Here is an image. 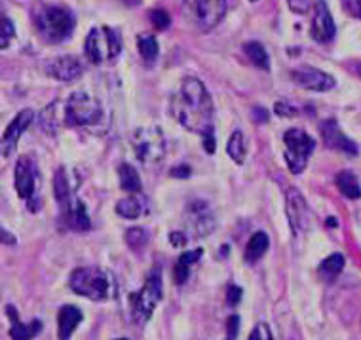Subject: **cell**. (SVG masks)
I'll use <instances>...</instances> for the list:
<instances>
[{
  "label": "cell",
  "instance_id": "47",
  "mask_svg": "<svg viewBox=\"0 0 361 340\" xmlns=\"http://www.w3.org/2000/svg\"><path fill=\"white\" fill-rule=\"evenodd\" d=\"M357 73H360V75H361V63H360V65H357Z\"/></svg>",
  "mask_w": 361,
  "mask_h": 340
},
{
  "label": "cell",
  "instance_id": "14",
  "mask_svg": "<svg viewBox=\"0 0 361 340\" xmlns=\"http://www.w3.org/2000/svg\"><path fill=\"white\" fill-rule=\"evenodd\" d=\"M293 80L312 92H329L335 87V78L314 67H299L291 73Z\"/></svg>",
  "mask_w": 361,
  "mask_h": 340
},
{
  "label": "cell",
  "instance_id": "48",
  "mask_svg": "<svg viewBox=\"0 0 361 340\" xmlns=\"http://www.w3.org/2000/svg\"><path fill=\"white\" fill-rule=\"evenodd\" d=\"M116 340H126V339H116Z\"/></svg>",
  "mask_w": 361,
  "mask_h": 340
},
{
  "label": "cell",
  "instance_id": "49",
  "mask_svg": "<svg viewBox=\"0 0 361 340\" xmlns=\"http://www.w3.org/2000/svg\"><path fill=\"white\" fill-rule=\"evenodd\" d=\"M251 2H257V0H251Z\"/></svg>",
  "mask_w": 361,
  "mask_h": 340
},
{
  "label": "cell",
  "instance_id": "34",
  "mask_svg": "<svg viewBox=\"0 0 361 340\" xmlns=\"http://www.w3.org/2000/svg\"><path fill=\"white\" fill-rule=\"evenodd\" d=\"M13 38V25L12 21L6 18V16H2V32H0V46H2V50H6L8 46H10V40Z\"/></svg>",
  "mask_w": 361,
  "mask_h": 340
},
{
  "label": "cell",
  "instance_id": "12",
  "mask_svg": "<svg viewBox=\"0 0 361 340\" xmlns=\"http://www.w3.org/2000/svg\"><path fill=\"white\" fill-rule=\"evenodd\" d=\"M287 217H289L293 232H305L310 224V210H308L305 196L297 188L287 190Z\"/></svg>",
  "mask_w": 361,
  "mask_h": 340
},
{
  "label": "cell",
  "instance_id": "11",
  "mask_svg": "<svg viewBox=\"0 0 361 340\" xmlns=\"http://www.w3.org/2000/svg\"><path fill=\"white\" fill-rule=\"evenodd\" d=\"M44 68H46V75L51 76V78H56V80L59 82H73L84 73L82 61L75 56L54 57V59H50V61L46 63V67Z\"/></svg>",
  "mask_w": 361,
  "mask_h": 340
},
{
  "label": "cell",
  "instance_id": "31",
  "mask_svg": "<svg viewBox=\"0 0 361 340\" xmlns=\"http://www.w3.org/2000/svg\"><path fill=\"white\" fill-rule=\"evenodd\" d=\"M57 105L59 103H51V105H48L46 109H44V112L40 114V128H42L46 133H50V135H54V133H57V130H59V124H57Z\"/></svg>",
  "mask_w": 361,
  "mask_h": 340
},
{
  "label": "cell",
  "instance_id": "15",
  "mask_svg": "<svg viewBox=\"0 0 361 340\" xmlns=\"http://www.w3.org/2000/svg\"><path fill=\"white\" fill-rule=\"evenodd\" d=\"M312 38L318 42H329L335 38L336 27L333 21V16L329 12V6L325 4V0H318L314 6V18H312Z\"/></svg>",
  "mask_w": 361,
  "mask_h": 340
},
{
  "label": "cell",
  "instance_id": "37",
  "mask_svg": "<svg viewBox=\"0 0 361 340\" xmlns=\"http://www.w3.org/2000/svg\"><path fill=\"white\" fill-rule=\"evenodd\" d=\"M343 6L350 16L361 19V0H343Z\"/></svg>",
  "mask_w": 361,
  "mask_h": 340
},
{
  "label": "cell",
  "instance_id": "17",
  "mask_svg": "<svg viewBox=\"0 0 361 340\" xmlns=\"http://www.w3.org/2000/svg\"><path fill=\"white\" fill-rule=\"evenodd\" d=\"M213 226H215V221H213L212 213L206 210V205L194 204L188 210V229H190L194 238L207 236L213 230Z\"/></svg>",
  "mask_w": 361,
  "mask_h": 340
},
{
  "label": "cell",
  "instance_id": "20",
  "mask_svg": "<svg viewBox=\"0 0 361 340\" xmlns=\"http://www.w3.org/2000/svg\"><path fill=\"white\" fill-rule=\"evenodd\" d=\"M6 314L10 315V322H12V329H10L12 340H31L42 331V323L38 320H32L31 323L19 322L18 312H16L13 306H6Z\"/></svg>",
  "mask_w": 361,
  "mask_h": 340
},
{
  "label": "cell",
  "instance_id": "2",
  "mask_svg": "<svg viewBox=\"0 0 361 340\" xmlns=\"http://www.w3.org/2000/svg\"><path fill=\"white\" fill-rule=\"evenodd\" d=\"M69 285L76 295L90 298V300H109L114 297L112 276L97 266L76 268L75 272L71 274Z\"/></svg>",
  "mask_w": 361,
  "mask_h": 340
},
{
  "label": "cell",
  "instance_id": "16",
  "mask_svg": "<svg viewBox=\"0 0 361 340\" xmlns=\"http://www.w3.org/2000/svg\"><path fill=\"white\" fill-rule=\"evenodd\" d=\"M32 120H35V112L21 111L18 116L10 122V126H8L6 131H4V135H2V154L6 156V158L12 154V152H16L19 137L25 133V130L31 126Z\"/></svg>",
  "mask_w": 361,
  "mask_h": 340
},
{
  "label": "cell",
  "instance_id": "10",
  "mask_svg": "<svg viewBox=\"0 0 361 340\" xmlns=\"http://www.w3.org/2000/svg\"><path fill=\"white\" fill-rule=\"evenodd\" d=\"M40 188V174H38L37 162L31 156H21L16 166V190L19 198H23L31 211H38L40 205L37 200V190Z\"/></svg>",
  "mask_w": 361,
  "mask_h": 340
},
{
  "label": "cell",
  "instance_id": "5",
  "mask_svg": "<svg viewBox=\"0 0 361 340\" xmlns=\"http://www.w3.org/2000/svg\"><path fill=\"white\" fill-rule=\"evenodd\" d=\"M86 57L95 65L114 61L122 50V38L116 29L111 27H95L86 38Z\"/></svg>",
  "mask_w": 361,
  "mask_h": 340
},
{
  "label": "cell",
  "instance_id": "24",
  "mask_svg": "<svg viewBox=\"0 0 361 340\" xmlns=\"http://www.w3.org/2000/svg\"><path fill=\"white\" fill-rule=\"evenodd\" d=\"M336 186L338 190L343 192L344 196L350 200H360L361 198V186L360 181L352 171H341L336 175Z\"/></svg>",
  "mask_w": 361,
  "mask_h": 340
},
{
  "label": "cell",
  "instance_id": "9",
  "mask_svg": "<svg viewBox=\"0 0 361 340\" xmlns=\"http://www.w3.org/2000/svg\"><path fill=\"white\" fill-rule=\"evenodd\" d=\"M185 12L200 31L207 32L223 21L226 13V0H187Z\"/></svg>",
  "mask_w": 361,
  "mask_h": 340
},
{
  "label": "cell",
  "instance_id": "32",
  "mask_svg": "<svg viewBox=\"0 0 361 340\" xmlns=\"http://www.w3.org/2000/svg\"><path fill=\"white\" fill-rule=\"evenodd\" d=\"M139 54L143 57L145 61L154 63L156 57H158V42H156L154 37H139Z\"/></svg>",
  "mask_w": 361,
  "mask_h": 340
},
{
  "label": "cell",
  "instance_id": "38",
  "mask_svg": "<svg viewBox=\"0 0 361 340\" xmlns=\"http://www.w3.org/2000/svg\"><path fill=\"white\" fill-rule=\"evenodd\" d=\"M250 340H272L270 336V331L264 323H259L255 329H253V333L250 334Z\"/></svg>",
  "mask_w": 361,
  "mask_h": 340
},
{
  "label": "cell",
  "instance_id": "35",
  "mask_svg": "<svg viewBox=\"0 0 361 340\" xmlns=\"http://www.w3.org/2000/svg\"><path fill=\"white\" fill-rule=\"evenodd\" d=\"M287 4H289V8H291L295 13H300V16H305V13L310 12L312 0H287Z\"/></svg>",
  "mask_w": 361,
  "mask_h": 340
},
{
  "label": "cell",
  "instance_id": "42",
  "mask_svg": "<svg viewBox=\"0 0 361 340\" xmlns=\"http://www.w3.org/2000/svg\"><path fill=\"white\" fill-rule=\"evenodd\" d=\"M169 241H171V245H175V248H180V245L187 243V234L185 232H171L169 234Z\"/></svg>",
  "mask_w": 361,
  "mask_h": 340
},
{
  "label": "cell",
  "instance_id": "22",
  "mask_svg": "<svg viewBox=\"0 0 361 340\" xmlns=\"http://www.w3.org/2000/svg\"><path fill=\"white\" fill-rule=\"evenodd\" d=\"M202 255H204L202 249H192V251H187V253L180 255L179 259H177V265H175V270H173L175 284L183 285L185 281H187L188 274H190V268H192V265L198 262Z\"/></svg>",
  "mask_w": 361,
  "mask_h": 340
},
{
  "label": "cell",
  "instance_id": "29",
  "mask_svg": "<svg viewBox=\"0 0 361 340\" xmlns=\"http://www.w3.org/2000/svg\"><path fill=\"white\" fill-rule=\"evenodd\" d=\"M149 240V232L145 229H141V226H133V229H130L126 232V241H128V245H130L131 251H135V253H139L141 249L147 248Z\"/></svg>",
  "mask_w": 361,
  "mask_h": 340
},
{
  "label": "cell",
  "instance_id": "30",
  "mask_svg": "<svg viewBox=\"0 0 361 340\" xmlns=\"http://www.w3.org/2000/svg\"><path fill=\"white\" fill-rule=\"evenodd\" d=\"M245 54L250 56V59L255 63L259 68H264L268 71L270 68V59H268V54L264 50V46L261 42H247L245 44Z\"/></svg>",
  "mask_w": 361,
  "mask_h": 340
},
{
  "label": "cell",
  "instance_id": "44",
  "mask_svg": "<svg viewBox=\"0 0 361 340\" xmlns=\"http://www.w3.org/2000/svg\"><path fill=\"white\" fill-rule=\"evenodd\" d=\"M253 116H255V122L262 124V122H267L268 120V112L262 111L261 107H255V109H253Z\"/></svg>",
  "mask_w": 361,
  "mask_h": 340
},
{
  "label": "cell",
  "instance_id": "39",
  "mask_svg": "<svg viewBox=\"0 0 361 340\" xmlns=\"http://www.w3.org/2000/svg\"><path fill=\"white\" fill-rule=\"evenodd\" d=\"M276 114L278 116H295L297 114V109L291 105H287V103H283V101H280V103H276Z\"/></svg>",
  "mask_w": 361,
  "mask_h": 340
},
{
  "label": "cell",
  "instance_id": "45",
  "mask_svg": "<svg viewBox=\"0 0 361 340\" xmlns=\"http://www.w3.org/2000/svg\"><path fill=\"white\" fill-rule=\"evenodd\" d=\"M2 241H4V243H6V241H10V245H13V243H16V240H13L12 236L8 234L6 229H2Z\"/></svg>",
  "mask_w": 361,
  "mask_h": 340
},
{
  "label": "cell",
  "instance_id": "4",
  "mask_svg": "<svg viewBox=\"0 0 361 340\" xmlns=\"http://www.w3.org/2000/svg\"><path fill=\"white\" fill-rule=\"evenodd\" d=\"M103 122V107L92 93L75 92L65 103V124L73 128H94Z\"/></svg>",
  "mask_w": 361,
  "mask_h": 340
},
{
  "label": "cell",
  "instance_id": "43",
  "mask_svg": "<svg viewBox=\"0 0 361 340\" xmlns=\"http://www.w3.org/2000/svg\"><path fill=\"white\" fill-rule=\"evenodd\" d=\"M169 175H171V177H180V179H185V177L190 175V166H185V164H183V166L173 167V169L169 171Z\"/></svg>",
  "mask_w": 361,
  "mask_h": 340
},
{
  "label": "cell",
  "instance_id": "13",
  "mask_svg": "<svg viewBox=\"0 0 361 340\" xmlns=\"http://www.w3.org/2000/svg\"><path fill=\"white\" fill-rule=\"evenodd\" d=\"M319 133L324 137L325 145L333 150H341V152H346L348 156H357L360 154V149H357V145H355L352 139L344 135L338 124H336V120H324L322 124H319Z\"/></svg>",
  "mask_w": 361,
  "mask_h": 340
},
{
  "label": "cell",
  "instance_id": "7",
  "mask_svg": "<svg viewBox=\"0 0 361 340\" xmlns=\"http://www.w3.org/2000/svg\"><path fill=\"white\" fill-rule=\"evenodd\" d=\"M283 142H286V162L291 169V174H302L312 150L316 147L314 139L306 131L299 130V128H291L283 133Z\"/></svg>",
  "mask_w": 361,
  "mask_h": 340
},
{
  "label": "cell",
  "instance_id": "27",
  "mask_svg": "<svg viewBox=\"0 0 361 340\" xmlns=\"http://www.w3.org/2000/svg\"><path fill=\"white\" fill-rule=\"evenodd\" d=\"M226 152L231 156L232 160L242 166L245 162V154H247V147H245V137L240 130H236L228 139V145H226Z\"/></svg>",
  "mask_w": 361,
  "mask_h": 340
},
{
  "label": "cell",
  "instance_id": "40",
  "mask_svg": "<svg viewBox=\"0 0 361 340\" xmlns=\"http://www.w3.org/2000/svg\"><path fill=\"white\" fill-rule=\"evenodd\" d=\"M240 300H242V289L236 287V285H232L231 289H228V295H226V303H228V306H236Z\"/></svg>",
  "mask_w": 361,
  "mask_h": 340
},
{
  "label": "cell",
  "instance_id": "1",
  "mask_svg": "<svg viewBox=\"0 0 361 340\" xmlns=\"http://www.w3.org/2000/svg\"><path fill=\"white\" fill-rule=\"evenodd\" d=\"M213 101L206 86L187 76L180 82V87L171 97V114L183 128L196 133H206L213 128Z\"/></svg>",
  "mask_w": 361,
  "mask_h": 340
},
{
  "label": "cell",
  "instance_id": "41",
  "mask_svg": "<svg viewBox=\"0 0 361 340\" xmlns=\"http://www.w3.org/2000/svg\"><path fill=\"white\" fill-rule=\"evenodd\" d=\"M204 137V149L207 150V154H213L215 152V137H213V128L207 130L206 133H202Z\"/></svg>",
  "mask_w": 361,
  "mask_h": 340
},
{
  "label": "cell",
  "instance_id": "46",
  "mask_svg": "<svg viewBox=\"0 0 361 340\" xmlns=\"http://www.w3.org/2000/svg\"><path fill=\"white\" fill-rule=\"evenodd\" d=\"M122 2H124V4H128V6H137L141 0H122Z\"/></svg>",
  "mask_w": 361,
  "mask_h": 340
},
{
  "label": "cell",
  "instance_id": "25",
  "mask_svg": "<svg viewBox=\"0 0 361 340\" xmlns=\"http://www.w3.org/2000/svg\"><path fill=\"white\" fill-rule=\"evenodd\" d=\"M344 268V257L341 253H335L327 257V259L318 266V274L319 278L324 279V281H333V279L338 276V274L343 272Z\"/></svg>",
  "mask_w": 361,
  "mask_h": 340
},
{
  "label": "cell",
  "instance_id": "23",
  "mask_svg": "<svg viewBox=\"0 0 361 340\" xmlns=\"http://www.w3.org/2000/svg\"><path fill=\"white\" fill-rule=\"evenodd\" d=\"M147 200L143 196H130V198L120 200L116 204V213L124 219H139L147 211Z\"/></svg>",
  "mask_w": 361,
  "mask_h": 340
},
{
  "label": "cell",
  "instance_id": "18",
  "mask_svg": "<svg viewBox=\"0 0 361 340\" xmlns=\"http://www.w3.org/2000/svg\"><path fill=\"white\" fill-rule=\"evenodd\" d=\"M61 224L65 229L75 230V232H86L92 229V223L87 219L86 205L80 200H75V204L71 205L67 211H61Z\"/></svg>",
  "mask_w": 361,
  "mask_h": 340
},
{
  "label": "cell",
  "instance_id": "28",
  "mask_svg": "<svg viewBox=\"0 0 361 340\" xmlns=\"http://www.w3.org/2000/svg\"><path fill=\"white\" fill-rule=\"evenodd\" d=\"M118 179H120V186H122L126 192L141 190V179H139V174L135 171V167L130 166V164H122V166L118 167Z\"/></svg>",
  "mask_w": 361,
  "mask_h": 340
},
{
  "label": "cell",
  "instance_id": "3",
  "mask_svg": "<svg viewBox=\"0 0 361 340\" xmlns=\"http://www.w3.org/2000/svg\"><path fill=\"white\" fill-rule=\"evenodd\" d=\"M35 23H37L38 35L46 42L51 44L67 40L75 29V18H73L71 10L63 6H48V4L38 8Z\"/></svg>",
  "mask_w": 361,
  "mask_h": 340
},
{
  "label": "cell",
  "instance_id": "8",
  "mask_svg": "<svg viewBox=\"0 0 361 340\" xmlns=\"http://www.w3.org/2000/svg\"><path fill=\"white\" fill-rule=\"evenodd\" d=\"M131 312L137 323H145L154 312L156 304L162 298V276L160 270H152L145 281L143 289L131 295Z\"/></svg>",
  "mask_w": 361,
  "mask_h": 340
},
{
  "label": "cell",
  "instance_id": "26",
  "mask_svg": "<svg viewBox=\"0 0 361 340\" xmlns=\"http://www.w3.org/2000/svg\"><path fill=\"white\" fill-rule=\"evenodd\" d=\"M268 243H270V240H268V236L264 232H255L251 236L247 249H245V260L247 262H257L268 251Z\"/></svg>",
  "mask_w": 361,
  "mask_h": 340
},
{
  "label": "cell",
  "instance_id": "21",
  "mask_svg": "<svg viewBox=\"0 0 361 340\" xmlns=\"http://www.w3.org/2000/svg\"><path fill=\"white\" fill-rule=\"evenodd\" d=\"M54 192H56V200L61 211H67L71 205L75 204V196H73V190H71L69 177H67L65 167L57 169L56 181H54Z\"/></svg>",
  "mask_w": 361,
  "mask_h": 340
},
{
  "label": "cell",
  "instance_id": "36",
  "mask_svg": "<svg viewBox=\"0 0 361 340\" xmlns=\"http://www.w3.org/2000/svg\"><path fill=\"white\" fill-rule=\"evenodd\" d=\"M238 329H240V317L232 315L228 317V325H226V340H236L238 339Z\"/></svg>",
  "mask_w": 361,
  "mask_h": 340
},
{
  "label": "cell",
  "instance_id": "6",
  "mask_svg": "<svg viewBox=\"0 0 361 340\" xmlns=\"http://www.w3.org/2000/svg\"><path fill=\"white\" fill-rule=\"evenodd\" d=\"M131 147L137 156V160L145 166H154L162 162L166 156V139L164 131L156 126H143L133 131L131 135Z\"/></svg>",
  "mask_w": 361,
  "mask_h": 340
},
{
  "label": "cell",
  "instance_id": "19",
  "mask_svg": "<svg viewBox=\"0 0 361 340\" xmlns=\"http://www.w3.org/2000/svg\"><path fill=\"white\" fill-rule=\"evenodd\" d=\"M84 320L82 315V310H78L76 306H63L57 314V334H59V340H69L71 334L75 333V329L78 327Z\"/></svg>",
  "mask_w": 361,
  "mask_h": 340
},
{
  "label": "cell",
  "instance_id": "33",
  "mask_svg": "<svg viewBox=\"0 0 361 340\" xmlns=\"http://www.w3.org/2000/svg\"><path fill=\"white\" fill-rule=\"evenodd\" d=\"M150 21H152V25L158 31H164V29H168L169 23H171V18L168 16V12H164V10H152L149 13Z\"/></svg>",
  "mask_w": 361,
  "mask_h": 340
}]
</instances>
